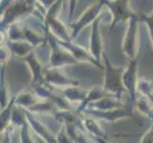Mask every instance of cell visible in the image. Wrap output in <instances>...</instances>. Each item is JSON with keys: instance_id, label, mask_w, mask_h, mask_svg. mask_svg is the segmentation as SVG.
Segmentation results:
<instances>
[{"instance_id": "obj_15", "label": "cell", "mask_w": 153, "mask_h": 143, "mask_svg": "<svg viewBox=\"0 0 153 143\" xmlns=\"http://www.w3.org/2000/svg\"><path fill=\"white\" fill-rule=\"evenodd\" d=\"M108 94L105 93V91L104 90L103 86H93L91 89H88V94L86 98L84 99V101L78 105L76 113L77 115H83L84 111H85L87 108H88V106L92 104L93 102L97 101V100L101 99L102 97H104L105 95H107Z\"/></svg>"}, {"instance_id": "obj_31", "label": "cell", "mask_w": 153, "mask_h": 143, "mask_svg": "<svg viewBox=\"0 0 153 143\" xmlns=\"http://www.w3.org/2000/svg\"><path fill=\"white\" fill-rule=\"evenodd\" d=\"M13 130V128L10 127L8 130H6L3 134H1L3 136L1 143H13V136H12Z\"/></svg>"}, {"instance_id": "obj_1", "label": "cell", "mask_w": 153, "mask_h": 143, "mask_svg": "<svg viewBox=\"0 0 153 143\" xmlns=\"http://www.w3.org/2000/svg\"><path fill=\"white\" fill-rule=\"evenodd\" d=\"M103 65L105 73L102 86L104 90L108 94L123 99L124 93L126 92L123 84V73L126 67L114 65L105 52L103 55Z\"/></svg>"}, {"instance_id": "obj_16", "label": "cell", "mask_w": 153, "mask_h": 143, "mask_svg": "<svg viewBox=\"0 0 153 143\" xmlns=\"http://www.w3.org/2000/svg\"><path fill=\"white\" fill-rule=\"evenodd\" d=\"M3 43L9 48L10 54L21 58V59L30 55L34 49V47L28 41H10L7 39Z\"/></svg>"}, {"instance_id": "obj_14", "label": "cell", "mask_w": 153, "mask_h": 143, "mask_svg": "<svg viewBox=\"0 0 153 143\" xmlns=\"http://www.w3.org/2000/svg\"><path fill=\"white\" fill-rule=\"evenodd\" d=\"M83 125L88 135L95 137V139H108L105 132L99 123V120L87 115H83Z\"/></svg>"}, {"instance_id": "obj_6", "label": "cell", "mask_w": 153, "mask_h": 143, "mask_svg": "<svg viewBox=\"0 0 153 143\" xmlns=\"http://www.w3.org/2000/svg\"><path fill=\"white\" fill-rule=\"evenodd\" d=\"M104 6L105 0H98L97 2L92 4L91 6H89L75 22H71L68 24L70 28L71 29V41L77 37L78 34L81 33V31L84 28L88 26L89 24H92L101 15V10Z\"/></svg>"}, {"instance_id": "obj_19", "label": "cell", "mask_w": 153, "mask_h": 143, "mask_svg": "<svg viewBox=\"0 0 153 143\" xmlns=\"http://www.w3.org/2000/svg\"><path fill=\"white\" fill-rule=\"evenodd\" d=\"M134 109L139 112L140 115L149 118L153 124V104L149 98L138 94V97L134 104Z\"/></svg>"}, {"instance_id": "obj_27", "label": "cell", "mask_w": 153, "mask_h": 143, "mask_svg": "<svg viewBox=\"0 0 153 143\" xmlns=\"http://www.w3.org/2000/svg\"><path fill=\"white\" fill-rule=\"evenodd\" d=\"M55 137H56L57 143H73L71 139H70V136H68L64 125H61V128L58 131Z\"/></svg>"}, {"instance_id": "obj_13", "label": "cell", "mask_w": 153, "mask_h": 143, "mask_svg": "<svg viewBox=\"0 0 153 143\" xmlns=\"http://www.w3.org/2000/svg\"><path fill=\"white\" fill-rule=\"evenodd\" d=\"M126 105L123 102V99H119L111 94H107L101 99H99L97 101L91 104L88 106V108L93 110H98V111H109L118 108H123Z\"/></svg>"}, {"instance_id": "obj_17", "label": "cell", "mask_w": 153, "mask_h": 143, "mask_svg": "<svg viewBox=\"0 0 153 143\" xmlns=\"http://www.w3.org/2000/svg\"><path fill=\"white\" fill-rule=\"evenodd\" d=\"M62 94L71 104V103H78L81 104L84 99L86 98L88 90H85L78 86H68L66 88L60 89Z\"/></svg>"}, {"instance_id": "obj_23", "label": "cell", "mask_w": 153, "mask_h": 143, "mask_svg": "<svg viewBox=\"0 0 153 143\" xmlns=\"http://www.w3.org/2000/svg\"><path fill=\"white\" fill-rule=\"evenodd\" d=\"M5 65H1V83H0V104L1 109L6 107L8 103L10 101L12 97H10L9 94V86L5 76Z\"/></svg>"}, {"instance_id": "obj_9", "label": "cell", "mask_w": 153, "mask_h": 143, "mask_svg": "<svg viewBox=\"0 0 153 143\" xmlns=\"http://www.w3.org/2000/svg\"><path fill=\"white\" fill-rule=\"evenodd\" d=\"M102 20V16H100L91 24V35H89V47L88 51L91 55L95 59L102 64L103 61V37L100 31V22Z\"/></svg>"}, {"instance_id": "obj_24", "label": "cell", "mask_w": 153, "mask_h": 143, "mask_svg": "<svg viewBox=\"0 0 153 143\" xmlns=\"http://www.w3.org/2000/svg\"><path fill=\"white\" fill-rule=\"evenodd\" d=\"M137 92L139 95L149 98L153 95V81L147 77H139Z\"/></svg>"}, {"instance_id": "obj_5", "label": "cell", "mask_w": 153, "mask_h": 143, "mask_svg": "<svg viewBox=\"0 0 153 143\" xmlns=\"http://www.w3.org/2000/svg\"><path fill=\"white\" fill-rule=\"evenodd\" d=\"M133 110H134V106L128 103L123 108H118L109 111H98V110L88 108L84 111L83 115L92 116V118H96L97 120H102L109 123H115L122 119H128L132 118Z\"/></svg>"}, {"instance_id": "obj_2", "label": "cell", "mask_w": 153, "mask_h": 143, "mask_svg": "<svg viewBox=\"0 0 153 143\" xmlns=\"http://www.w3.org/2000/svg\"><path fill=\"white\" fill-rule=\"evenodd\" d=\"M44 30L47 38V43L49 44L51 50L49 66L52 68L62 69L63 67L73 66L78 64V61L72 56V55L65 47H63L59 43V41L51 34V31L48 29Z\"/></svg>"}, {"instance_id": "obj_4", "label": "cell", "mask_w": 153, "mask_h": 143, "mask_svg": "<svg viewBox=\"0 0 153 143\" xmlns=\"http://www.w3.org/2000/svg\"><path fill=\"white\" fill-rule=\"evenodd\" d=\"M105 6L111 14L109 31H112L121 22H128V20L135 15L129 7V0H105Z\"/></svg>"}, {"instance_id": "obj_29", "label": "cell", "mask_w": 153, "mask_h": 143, "mask_svg": "<svg viewBox=\"0 0 153 143\" xmlns=\"http://www.w3.org/2000/svg\"><path fill=\"white\" fill-rule=\"evenodd\" d=\"M140 143H153V127H152V125L150 128L142 136Z\"/></svg>"}, {"instance_id": "obj_30", "label": "cell", "mask_w": 153, "mask_h": 143, "mask_svg": "<svg viewBox=\"0 0 153 143\" xmlns=\"http://www.w3.org/2000/svg\"><path fill=\"white\" fill-rule=\"evenodd\" d=\"M77 2H78V0H68V8H70L68 21H70V23L72 22L73 14H74V12H75V9H76V6H77Z\"/></svg>"}, {"instance_id": "obj_8", "label": "cell", "mask_w": 153, "mask_h": 143, "mask_svg": "<svg viewBox=\"0 0 153 143\" xmlns=\"http://www.w3.org/2000/svg\"><path fill=\"white\" fill-rule=\"evenodd\" d=\"M44 77H45V82L54 88L63 89L68 86L80 85L78 80L68 77L66 73H64L61 71V69L58 68H52L50 66L45 67Z\"/></svg>"}, {"instance_id": "obj_21", "label": "cell", "mask_w": 153, "mask_h": 143, "mask_svg": "<svg viewBox=\"0 0 153 143\" xmlns=\"http://www.w3.org/2000/svg\"><path fill=\"white\" fill-rule=\"evenodd\" d=\"M14 105L15 97H13L6 107L1 109V120H0V132H1V134H3L5 131L10 127V120H12V115Z\"/></svg>"}, {"instance_id": "obj_18", "label": "cell", "mask_w": 153, "mask_h": 143, "mask_svg": "<svg viewBox=\"0 0 153 143\" xmlns=\"http://www.w3.org/2000/svg\"><path fill=\"white\" fill-rule=\"evenodd\" d=\"M40 100L33 91L29 90H22L15 95V105L20 106L26 110H29Z\"/></svg>"}, {"instance_id": "obj_7", "label": "cell", "mask_w": 153, "mask_h": 143, "mask_svg": "<svg viewBox=\"0 0 153 143\" xmlns=\"http://www.w3.org/2000/svg\"><path fill=\"white\" fill-rule=\"evenodd\" d=\"M138 79V60L136 58V59L129 60L123 73V84L128 95V103L132 104L133 106L138 97V92H137Z\"/></svg>"}, {"instance_id": "obj_20", "label": "cell", "mask_w": 153, "mask_h": 143, "mask_svg": "<svg viewBox=\"0 0 153 143\" xmlns=\"http://www.w3.org/2000/svg\"><path fill=\"white\" fill-rule=\"evenodd\" d=\"M29 112H30L33 115H54L57 112V109L55 106L52 104L49 100H45V99H40L39 101L36 103L34 106H33L31 108H30Z\"/></svg>"}, {"instance_id": "obj_3", "label": "cell", "mask_w": 153, "mask_h": 143, "mask_svg": "<svg viewBox=\"0 0 153 143\" xmlns=\"http://www.w3.org/2000/svg\"><path fill=\"white\" fill-rule=\"evenodd\" d=\"M139 20L135 14L128 22L122 43V52L129 60L136 59L139 51Z\"/></svg>"}, {"instance_id": "obj_28", "label": "cell", "mask_w": 153, "mask_h": 143, "mask_svg": "<svg viewBox=\"0 0 153 143\" xmlns=\"http://www.w3.org/2000/svg\"><path fill=\"white\" fill-rule=\"evenodd\" d=\"M12 55L9 48L4 43L1 45V65H6V62L9 60L10 56Z\"/></svg>"}, {"instance_id": "obj_32", "label": "cell", "mask_w": 153, "mask_h": 143, "mask_svg": "<svg viewBox=\"0 0 153 143\" xmlns=\"http://www.w3.org/2000/svg\"><path fill=\"white\" fill-rule=\"evenodd\" d=\"M37 1H38V4H41L42 7L48 10L52 5L56 2V0H37Z\"/></svg>"}, {"instance_id": "obj_10", "label": "cell", "mask_w": 153, "mask_h": 143, "mask_svg": "<svg viewBox=\"0 0 153 143\" xmlns=\"http://www.w3.org/2000/svg\"><path fill=\"white\" fill-rule=\"evenodd\" d=\"M58 41H59V43L63 47H65L66 49L71 52V54L72 55V56L78 61V63H80V62L89 63V64L95 66V67H97L99 69H103V70H104V65L101 64V63H99L95 59V58H94L91 55L89 51L87 50L86 48H84V47H82L80 45L74 44L72 41H68V42H67V41H61V40H58Z\"/></svg>"}, {"instance_id": "obj_22", "label": "cell", "mask_w": 153, "mask_h": 143, "mask_svg": "<svg viewBox=\"0 0 153 143\" xmlns=\"http://www.w3.org/2000/svg\"><path fill=\"white\" fill-rule=\"evenodd\" d=\"M25 123H27V115L26 110L20 106L14 105L10 120V127L13 129H20Z\"/></svg>"}, {"instance_id": "obj_25", "label": "cell", "mask_w": 153, "mask_h": 143, "mask_svg": "<svg viewBox=\"0 0 153 143\" xmlns=\"http://www.w3.org/2000/svg\"><path fill=\"white\" fill-rule=\"evenodd\" d=\"M19 141L20 143H35L33 137V131L28 124V121L19 129Z\"/></svg>"}, {"instance_id": "obj_33", "label": "cell", "mask_w": 153, "mask_h": 143, "mask_svg": "<svg viewBox=\"0 0 153 143\" xmlns=\"http://www.w3.org/2000/svg\"><path fill=\"white\" fill-rule=\"evenodd\" d=\"M149 99H150V101L152 102V104H153V95H152V97H149Z\"/></svg>"}, {"instance_id": "obj_12", "label": "cell", "mask_w": 153, "mask_h": 143, "mask_svg": "<svg viewBox=\"0 0 153 143\" xmlns=\"http://www.w3.org/2000/svg\"><path fill=\"white\" fill-rule=\"evenodd\" d=\"M26 65L28 66L29 70L31 75V87L41 85L45 82L44 77V69L45 67L42 66L41 62L36 56L35 52L33 51L30 55H28L25 58H23Z\"/></svg>"}, {"instance_id": "obj_26", "label": "cell", "mask_w": 153, "mask_h": 143, "mask_svg": "<svg viewBox=\"0 0 153 143\" xmlns=\"http://www.w3.org/2000/svg\"><path fill=\"white\" fill-rule=\"evenodd\" d=\"M141 19L142 21H144V23L146 24V28H147V31H149V35L151 41V44L153 47V12L151 13V14L146 15V14H141Z\"/></svg>"}, {"instance_id": "obj_11", "label": "cell", "mask_w": 153, "mask_h": 143, "mask_svg": "<svg viewBox=\"0 0 153 143\" xmlns=\"http://www.w3.org/2000/svg\"><path fill=\"white\" fill-rule=\"evenodd\" d=\"M26 115H27L28 124L30 125L34 135L37 136L45 143H57L55 136L48 129V127L45 126L40 120H38L35 115L31 114L27 110H26Z\"/></svg>"}]
</instances>
